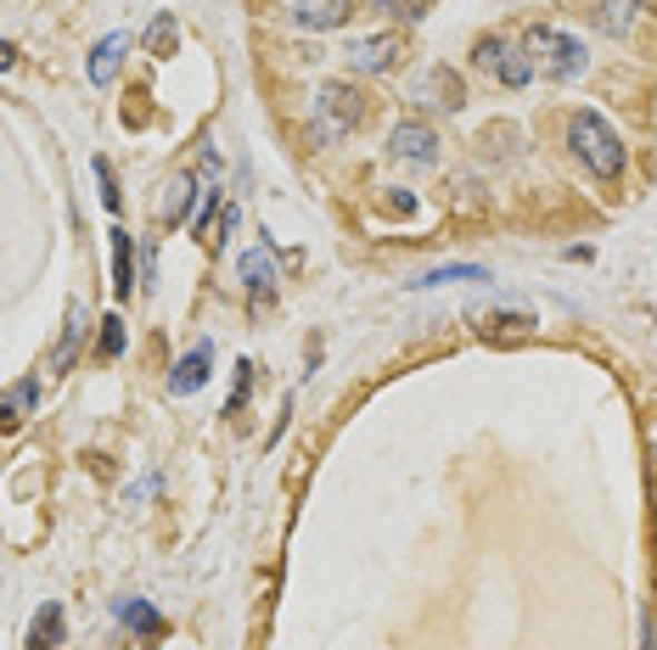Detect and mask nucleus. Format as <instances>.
Segmentation results:
<instances>
[{
  "mask_svg": "<svg viewBox=\"0 0 657 650\" xmlns=\"http://www.w3.org/2000/svg\"><path fill=\"white\" fill-rule=\"evenodd\" d=\"M450 280H489V269H478V264H444V269H428L411 286H450Z\"/></svg>",
  "mask_w": 657,
  "mask_h": 650,
  "instance_id": "nucleus-19",
  "label": "nucleus"
},
{
  "mask_svg": "<svg viewBox=\"0 0 657 650\" xmlns=\"http://www.w3.org/2000/svg\"><path fill=\"white\" fill-rule=\"evenodd\" d=\"M522 51L535 57V73H546V79H557V85H573V79L590 68L585 46H579L573 35L551 29V23H535L529 35H522Z\"/></svg>",
  "mask_w": 657,
  "mask_h": 650,
  "instance_id": "nucleus-2",
  "label": "nucleus"
},
{
  "mask_svg": "<svg viewBox=\"0 0 657 650\" xmlns=\"http://www.w3.org/2000/svg\"><path fill=\"white\" fill-rule=\"evenodd\" d=\"M40 404V382H18L12 393H7V415H23V410H35Z\"/></svg>",
  "mask_w": 657,
  "mask_h": 650,
  "instance_id": "nucleus-23",
  "label": "nucleus"
},
{
  "mask_svg": "<svg viewBox=\"0 0 657 650\" xmlns=\"http://www.w3.org/2000/svg\"><path fill=\"white\" fill-rule=\"evenodd\" d=\"M635 12H640V0H596V23L607 35H624L635 23Z\"/></svg>",
  "mask_w": 657,
  "mask_h": 650,
  "instance_id": "nucleus-15",
  "label": "nucleus"
},
{
  "mask_svg": "<svg viewBox=\"0 0 657 650\" xmlns=\"http://www.w3.org/2000/svg\"><path fill=\"white\" fill-rule=\"evenodd\" d=\"M79 337H85V308L73 303V308H68V332H62V348H57V371H68V365H73V354H79Z\"/></svg>",
  "mask_w": 657,
  "mask_h": 650,
  "instance_id": "nucleus-21",
  "label": "nucleus"
},
{
  "mask_svg": "<svg viewBox=\"0 0 657 650\" xmlns=\"http://www.w3.org/2000/svg\"><path fill=\"white\" fill-rule=\"evenodd\" d=\"M360 124H365V96H360L354 85H321L310 140H315V146H332L337 135H349V129H360Z\"/></svg>",
  "mask_w": 657,
  "mask_h": 650,
  "instance_id": "nucleus-3",
  "label": "nucleus"
},
{
  "mask_svg": "<svg viewBox=\"0 0 657 650\" xmlns=\"http://www.w3.org/2000/svg\"><path fill=\"white\" fill-rule=\"evenodd\" d=\"M371 7H376L382 18H400V23H422V18L433 12V0H371Z\"/></svg>",
  "mask_w": 657,
  "mask_h": 650,
  "instance_id": "nucleus-20",
  "label": "nucleus"
},
{
  "mask_svg": "<svg viewBox=\"0 0 657 650\" xmlns=\"http://www.w3.org/2000/svg\"><path fill=\"white\" fill-rule=\"evenodd\" d=\"M118 617H124L129 628H136V633H147V639H158V633H164V617H158L147 600H118Z\"/></svg>",
  "mask_w": 657,
  "mask_h": 650,
  "instance_id": "nucleus-16",
  "label": "nucleus"
},
{
  "mask_svg": "<svg viewBox=\"0 0 657 650\" xmlns=\"http://www.w3.org/2000/svg\"><path fill=\"white\" fill-rule=\"evenodd\" d=\"M192 203H197V175H175L169 180V197H164V225H186L192 219Z\"/></svg>",
  "mask_w": 657,
  "mask_h": 650,
  "instance_id": "nucleus-12",
  "label": "nucleus"
},
{
  "mask_svg": "<svg viewBox=\"0 0 657 650\" xmlns=\"http://www.w3.org/2000/svg\"><path fill=\"white\" fill-rule=\"evenodd\" d=\"M388 151L428 169V162H439V135H433V124H422V118H400V124L388 129Z\"/></svg>",
  "mask_w": 657,
  "mask_h": 650,
  "instance_id": "nucleus-5",
  "label": "nucleus"
},
{
  "mask_svg": "<svg viewBox=\"0 0 657 650\" xmlns=\"http://www.w3.org/2000/svg\"><path fill=\"white\" fill-rule=\"evenodd\" d=\"M57 644H62V605L46 600L40 617L29 622V650H57Z\"/></svg>",
  "mask_w": 657,
  "mask_h": 650,
  "instance_id": "nucleus-13",
  "label": "nucleus"
},
{
  "mask_svg": "<svg viewBox=\"0 0 657 650\" xmlns=\"http://www.w3.org/2000/svg\"><path fill=\"white\" fill-rule=\"evenodd\" d=\"M129 292H136V247L124 230H112V297L129 303Z\"/></svg>",
  "mask_w": 657,
  "mask_h": 650,
  "instance_id": "nucleus-9",
  "label": "nucleus"
},
{
  "mask_svg": "<svg viewBox=\"0 0 657 650\" xmlns=\"http://www.w3.org/2000/svg\"><path fill=\"white\" fill-rule=\"evenodd\" d=\"M124 51H129V35H107V40L90 51V85H112V79H118Z\"/></svg>",
  "mask_w": 657,
  "mask_h": 650,
  "instance_id": "nucleus-10",
  "label": "nucleus"
},
{
  "mask_svg": "<svg viewBox=\"0 0 657 650\" xmlns=\"http://www.w3.org/2000/svg\"><path fill=\"white\" fill-rule=\"evenodd\" d=\"M422 90H428V96H439V101H433V107H444V112H455V107H461V101H467V96H461V79H455V73H450V68H433V73H428V85H422Z\"/></svg>",
  "mask_w": 657,
  "mask_h": 650,
  "instance_id": "nucleus-17",
  "label": "nucleus"
},
{
  "mask_svg": "<svg viewBox=\"0 0 657 650\" xmlns=\"http://www.w3.org/2000/svg\"><path fill=\"white\" fill-rule=\"evenodd\" d=\"M568 146H573V157L585 162L596 180H618V175L629 169V151H624L618 129H612L601 112H590V107L568 118Z\"/></svg>",
  "mask_w": 657,
  "mask_h": 650,
  "instance_id": "nucleus-1",
  "label": "nucleus"
},
{
  "mask_svg": "<svg viewBox=\"0 0 657 650\" xmlns=\"http://www.w3.org/2000/svg\"><path fill=\"white\" fill-rule=\"evenodd\" d=\"M405 46H400V35H371V40H349V68L354 73H388L393 68V57H400Z\"/></svg>",
  "mask_w": 657,
  "mask_h": 650,
  "instance_id": "nucleus-6",
  "label": "nucleus"
},
{
  "mask_svg": "<svg viewBox=\"0 0 657 650\" xmlns=\"http://www.w3.org/2000/svg\"><path fill=\"white\" fill-rule=\"evenodd\" d=\"M472 62H478L483 73H494L506 90H522V85L535 79V57L522 51V46H506L500 35H483V40L472 46Z\"/></svg>",
  "mask_w": 657,
  "mask_h": 650,
  "instance_id": "nucleus-4",
  "label": "nucleus"
},
{
  "mask_svg": "<svg viewBox=\"0 0 657 650\" xmlns=\"http://www.w3.org/2000/svg\"><path fill=\"white\" fill-rule=\"evenodd\" d=\"M208 365H214V348H208V343H197V348H192V354L175 365V376H169V393H175V398H192V393L208 382Z\"/></svg>",
  "mask_w": 657,
  "mask_h": 650,
  "instance_id": "nucleus-8",
  "label": "nucleus"
},
{
  "mask_svg": "<svg viewBox=\"0 0 657 650\" xmlns=\"http://www.w3.org/2000/svg\"><path fill=\"white\" fill-rule=\"evenodd\" d=\"M287 12H293V23H298V29L326 35V29H343L354 7H349V0H287Z\"/></svg>",
  "mask_w": 657,
  "mask_h": 650,
  "instance_id": "nucleus-7",
  "label": "nucleus"
},
{
  "mask_svg": "<svg viewBox=\"0 0 657 650\" xmlns=\"http://www.w3.org/2000/svg\"><path fill=\"white\" fill-rule=\"evenodd\" d=\"M118 354H124V319L107 314L101 319V360H118Z\"/></svg>",
  "mask_w": 657,
  "mask_h": 650,
  "instance_id": "nucleus-22",
  "label": "nucleus"
},
{
  "mask_svg": "<svg viewBox=\"0 0 657 650\" xmlns=\"http://www.w3.org/2000/svg\"><path fill=\"white\" fill-rule=\"evenodd\" d=\"M242 280H247V292L258 297V292H276V258L265 253V247H253V253H242Z\"/></svg>",
  "mask_w": 657,
  "mask_h": 650,
  "instance_id": "nucleus-11",
  "label": "nucleus"
},
{
  "mask_svg": "<svg viewBox=\"0 0 657 650\" xmlns=\"http://www.w3.org/2000/svg\"><path fill=\"white\" fill-rule=\"evenodd\" d=\"M175 46H180V29H175L169 12H158L153 29H147V51H153V57H175Z\"/></svg>",
  "mask_w": 657,
  "mask_h": 650,
  "instance_id": "nucleus-18",
  "label": "nucleus"
},
{
  "mask_svg": "<svg viewBox=\"0 0 657 650\" xmlns=\"http://www.w3.org/2000/svg\"><path fill=\"white\" fill-rule=\"evenodd\" d=\"M483 337H494V343H522V337H535V319L517 314V308L489 314V319H483Z\"/></svg>",
  "mask_w": 657,
  "mask_h": 650,
  "instance_id": "nucleus-14",
  "label": "nucleus"
},
{
  "mask_svg": "<svg viewBox=\"0 0 657 650\" xmlns=\"http://www.w3.org/2000/svg\"><path fill=\"white\" fill-rule=\"evenodd\" d=\"M90 169H96V186H101V203H107V208H118V186H112V169H107V157H96V162H90Z\"/></svg>",
  "mask_w": 657,
  "mask_h": 650,
  "instance_id": "nucleus-25",
  "label": "nucleus"
},
{
  "mask_svg": "<svg viewBox=\"0 0 657 650\" xmlns=\"http://www.w3.org/2000/svg\"><path fill=\"white\" fill-rule=\"evenodd\" d=\"M247 382H253V365L242 360V365H236V387H231V398H225V415H236V410L247 404Z\"/></svg>",
  "mask_w": 657,
  "mask_h": 650,
  "instance_id": "nucleus-24",
  "label": "nucleus"
}]
</instances>
